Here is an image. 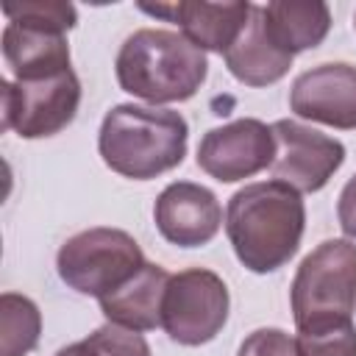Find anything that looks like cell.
I'll return each instance as SVG.
<instances>
[{
    "label": "cell",
    "instance_id": "1",
    "mask_svg": "<svg viewBox=\"0 0 356 356\" xmlns=\"http://www.w3.org/2000/svg\"><path fill=\"white\" fill-rule=\"evenodd\" d=\"M306 209L300 192L284 181L248 184L231 195L225 209L228 242L250 273L284 267L300 248Z\"/></svg>",
    "mask_w": 356,
    "mask_h": 356
},
{
    "label": "cell",
    "instance_id": "2",
    "mask_svg": "<svg viewBox=\"0 0 356 356\" xmlns=\"http://www.w3.org/2000/svg\"><path fill=\"white\" fill-rule=\"evenodd\" d=\"M186 142L189 125L178 111L134 103L106 111L97 134L106 167L134 181H150L178 167L186 156Z\"/></svg>",
    "mask_w": 356,
    "mask_h": 356
},
{
    "label": "cell",
    "instance_id": "3",
    "mask_svg": "<svg viewBox=\"0 0 356 356\" xmlns=\"http://www.w3.org/2000/svg\"><path fill=\"white\" fill-rule=\"evenodd\" d=\"M114 70L122 92L159 106L189 100L203 86L209 61L184 33L142 28L122 42Z\"/></svg>",
    "mask_w": 356,
    "mask_h": 356
},
{
    "label": "cell",
    "instance_id": "4",
    "mask_svg": "<svg viewBox=\"0 0 356 356\" xmlns=\"http://www.w3.org/2000/svg\"><path fill=\"white\" fill-rule=\"evenodd\" d=\"M298 334L353 323L356 312V245L348 239L320 242L298 267L289 286Z\"/></svg>",
    "mask_w": 356,
    "mask_h": 356
},
{
    "label": "cell",
    "instance_id": "5",
    "mask_svg": "<svg viewBox=\"0 0 356 356\" xmlns=\"http://www.w3.org/2000/svg\"><path fill=\"white\" fill-rule=\"evenodd\" d=\"M56 267L70 289L100 300L131 281L145 267V256L131 234L120 228H89L58 248Z\"/></svg>",
    "mask_w": 356,
    "mask_h": 356
},
{
    "label": "cell",
    "instance_id": "6",
    "mask_svg": "<svg viewBox=\"0 0 356 356\" xmlns=\"http://www.w3.org/2000/svg\"><path fill=\"white\" fill-rule=\"evenodd\" d=\"M228 306L231 298L225 281L206 267H189L167 281L161 328L178 345H206L222 331Z\"/></svg>",
    "mask_w": 356,
    "mask_h": 356
},
{
    "label": "cell",
    "instance_id": "7",
    "mask_svg": "<svg viewBox=\"0 0 356 356\" xmlns=\"http://www.w3.org/2000/svg\"><path fill=\"white\" fill-rule=\"evenodd\" d=\"M3 128L22 139H42L64 131L81 103V81L72 70L44 81H3Z\"/></svg>",
    "mask_w": 356,
    "mask_h": 356
},
{
    "label": "cell",
    "instance_id": "8",
    "mask_svg": "<svg viewBox=\"0 0 356 356\" xmlns=\"http://www.w3.org/2000/svg\"><path fill=\"white\" fill-rule=\"evenodd\" d=\"M275 181L289 184L298 192H320L345 161V145L325 136L298 120H275L273 125Z\"/></svg>",
    "mask_w": 356,
    "mask_h": 356
},
{
    "label": "cell",
    "instance_id": "9",
    "mask_svg": "<svg viewBox=\"0 0 356 356\" xmlns=\"http://www.w3.org/2000/svg\"><path fill=\"white\" fill-rule=\"evenodd\" d=\"M275 159L273 128L261 120L245 117L211 128L197 145V167L222 184L250 178Z\"/></svg>",
    "mask_w": 356,
    "mask_h": 356
},
{
    "label": "cell",
    "instance_id": "10",
    "mask_svg": "<svg viewBox=\"0 0 356 356\" xmlns=\"http://www.w3.org/2000/svg\"><path fill=\"white\" fill-rule=\"evenodd\" d=\"M289 108L312 122L356 128V67L342 61L317 64L300 72L289 92Z\"/></svg>",
    "mask_w": 356,
    "mask_h": 356
},
{
    "label": "cell",
    "instance_id": "11",
    "mask_svg": "<svg viewBox=\"0 0 356 356\" xmlns=\"http://www.w3.org/2000/svg\"><path fill=\"white\" fill-rule=\"evenodd\" d=\"M153 220L167 242L178 248H200L217 236L222 206L211 189L192 181H175L156 197Z\"/></svg>",
    "mask_w": 356,
    "mask_h": 356
},
{
    "label": "cell",
    "instance_id": "12",
    "mask_svg": "<svg viewBox=\"0 0 356 356\" xmlns=\"http://www.w3.org/2000/svg\"><path fill=\"white\" fill-rule=\"evenodd\" d=\"M145 14L161 17L167 22H175L181 33L200 50L211 53H228V47L239 39L245 31L253 3H203V0H178V3H142Z\"/></svg>",
    "mask_w": 356,
    "mask_h": 356
},
{
    "label": "cell",
    "instance_id": "13",
    "mask_svg": "<svg viewBox=\"0 0 356 356\" xmlns=\"http://www.w3.org/2000/svg\"><path fill=\"white\" fill-rule=\"evenodd\" d=\"M3 58L19 83L56 78L70 67V44L64 33L8 22L3 31Z\"/></svg>",
    "mask_w": 356,
    "mask_h": 356
},
{
    "label": "cell",
    "instance_id": "14",
    "mask_svg": "<svg viewBox=\"0 0 356 356\" xmlns=\"http://www.w3.org/2000/svg\"><path fill=\"white\" fill-rule=\"evenodd\" d=\"M170 273L159 264L145 261V267L125 281L120 289L100 298V312L108 323L131 331H153L161 325V303Z\"/></svg>",
    "mask_w": 356,
    "mask_h": 356
},
{
    "label": "cell",
    "instance_id": "15",
    "mask_svg": "<svg viewBox=\"0 0 356 356\" xmlns=\"http://www.w3.org/2000/svg\"><path fill=\"white\" fill-rule=\"evenodd\" d=\"M292 58L295 56H289L270 39V33L264 28L261 6H253V14H250L245 31L225 53V67L245 86H270L289 72Z\"/></svg>",
    "mask_w": 356,
    "mask_h": 356
},
{
    "label": "cell",
    "instance_id": "16",
    "mask_svg": "<svg viewBox=\"0 0 356 356\" xmlns=\"http://www.w3.org/2000/svg\"><path fill=\"white\" fill-rule=\"evenodd\" d=\"M270 39L289 56L317 47L331 28V11L320 0H275L261 6Z\"/></svg>",
    "mask_w": 356,
    "mask_h": 356
},
{
    "label": "cell",
    "instance_id": "17",
    "mask_svg": "<svg viewBox=\"0 0 356 356\" xmlns=\"http://www.w3.org/2000/svg\"><path fill=\"white\" fill-rule=\"evenodd\" d=\"M39 306L17 292L0 295V356H25L39 345Z\"/></svg>",
    "mask_w": 356,
    "mask_h": 356
},
{
    "label": "cell",
    "instance_id": "18",
    "mask_svg": "<svg viewBox=\"0 0 356 356\" xmlns=\"http://www.w3.org/2000/svg\"><path fill=\"white\" fill-rule=\"evenodd\" d=\"M56 356H150V345L139 331L106 323L86 339L61 348Z\"/></svg>",
    "mask_w": 356,
    "mask_h": 356
},
{
    "label": "cell",
    "instance_id": "19",
    "mask_svg": "<svg viewBox=\"0 0 356 356\" xmlns=\"http://www.w3.org/2000/svg\"><path fill=\"white\" fill-rule=\"evenodd\" d=\"M3 14L8 22L44 28L56 33H67L78 22V11L72 3L61 0H22V3H3Z\"/></svg>",
    "mask_w": 356,
    "mask_h": 356
},
{
    "label": "cell",
    "instance_id": "20",
    "mask_svg": "<svg viewBox=\"0 0 356 356\" xmlns=\"http://www.w3.org/2000/svg\"><path fill=\"white\" fill-rule=\"evenodd\" d=\"M300 356H356V328L353 323L306 331L295 337Z\"/></svg>",
    "mask_w": 356,
    "mask_h": 356
},
{
    "label": "cell",
    "instance_id": "21",
    "mask_svg": "<svg viewBox=\"0 0 356 356\" xmlns=\"http://www.w3.org/2000/svg\"><path fill=\"white\" fill-rule=\"evenodd\" d=\"M236 356H300L295 337L281 328H259L245 337Z\"/></svg>",
    "mask_w": 356,
    "mask_h": 356
},
{
    "label": "cell",
    "instance_id": "22",
    "mask_svg": "<svg viewBox=\"0 0 356 356\" xmlns=\"http://www.w3.org/2000/svg\"><path fill=\"white\" fill-rule=\"evenodd\" d=\"M337 217H339V228L356 239V175L342 186L339 192V203H337Z\"/></svg>",
    "mask_w": 356,
    "mask_h": 356
}]
</instances>
